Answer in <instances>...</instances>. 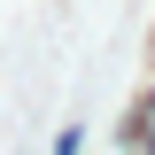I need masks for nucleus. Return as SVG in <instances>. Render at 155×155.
Segmentation results:
<instances>
[{
    "label": "nucleus",
    "mask_w": 155,
    "mask_h": 155,
    "mask_svg": "<svg viewBox=\"0 0 155 155\" xmlns=\"http://www.w3.org/2000/svg\"><path fill=\"white\" fill-rule=\"evenodd\" d=\"M124 147H140V155H155V93L140 101L132 116H124Z\"/></svg>",
    "instance_id": "1"
},
{
    "label": "nucleus",
    "mask_w": 155,
    "mask_h": 155,
    "mask_svg": "<svg viewBox=\"0 0 155 155\" xmlns=\"http://www.w3.org/2000/svg\"><path fill=\"white\" fill-rule=\"evenodd\" d=\"M78 147H85V140H78V124H70V132L54 140V155H78Z\"/></svg>",
    "instance_id": "2"
}]
</instances>
